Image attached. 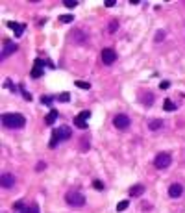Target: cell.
Segmentation results:
<instances>
[{
  "label": "cell",
  "instance_id": "obj_1",
  "mask_svg": "<svg viewBox=\"0 0 185 213\" xmlns=\"http://www.w3.org/2000/svg\"><path fill=\"white\" fill-rule=\"evenodd\" d=\"M2 122H4V126H8V128L13 130V128H22L26 124V119L21 113H4Z\"/></svg>",
  "mask_w": 185,
  "mask_h": 213
},
{
  "label": "cell",
  "instance_id": "obj_2",
  "mask_svg": "<svg viewBox=\"0 0 185 213\" xmlns=\"http://www.w3.org/2000/svg\"><path fill=\"white\" fill-rule=\"evenodd\" d=\"M65 200H67L69 206H74V208H80V206L85 204V196H83L80 191H74V189L65 194Z\"/></svg>",
  "mask_w": 185,
  "mask_h": 213
},
{
  "label": "cell",
  "instance_id": "obj_3",
  "mask_svg": "<svg viewBox=\"0 0 185 213\" xmlns=\"http://www.w3.org/2000/svg\"><path fill=\"white\" fill-rule=\"evenodd\" d=\"M170 161H172V157H170L168 152H159V154L156 156V159H154V165L157 169H167L170 165Z\"/></svg>",
  "mask_w": 185,
  "mask_h": 213
},
{
  "label": "cell",
  "instance_id": "obj_4",
  "mask_svg": "<svg viewBox=\"0 0 185 213\" xmlns=\"http://www.w3.org/2000/svg\"><path fill=\"white\" fill-rule=\"evenodd\" d=\"M113 124H115L119 130H124V128L130 126V117L124 115V113H119V115H115V119H113Z\"/></svg>",
  "mask_w": 185,
  "mask_h": 213
},
{
  "label": "cell",
  "instance_id": "obj_5",
  "mask_svg": "<svg viewBox=\"0 0 185 213\" xmlns=\"http://www.w3.org/2000/svg\"><path fill=\"white\" fill-rule=\"evenodd\" d=\"M100 56H102V61L105 65H111V63H115V59H117V54H115L113 48H104Z\"/></svg>",
  "mask_w": 185,
  "mask_h": 213
},
{
  "label": "cell",
  "instance_id": "obj_6",
  "mask_svg": "<svg viewBox=\"0 0 185 213\" xmlns=\"http://www.w3.org/2000/svg\"><path fill=\"white\" fill-rule=\"evenodd\" d=\"M43 72H44V61L37 58L35 61H33V69H32V78H39V76H43Z\"/></svg>",
  "mask_w": 185,
  "mask_h": 213
},
{
  "label": "cell",
  "instance_id": "obj_7",
  "mask_svg": "<svg viewBox=\"0 0 185 213\" xmlns=\"http://www.w3.org/2000/svg\"><path fill=\"white\" fill-rule=\"evenodd\" d=\"M0 184H2L4 189H11V187L15 185V176L11 174V173H4V174H2V180H0Z\"/></svg>",
  "mask_w": 185,
  "mask_h": 213
},
{
  "label": "cell",
  "instance_id": "obj_8",
  "mask_svg": "<svg viewBox=\"0 0 185 213\" xmlns=\"http://www.w3.org/2000/svg\"><path fill=\"white\" fill-rule=\"evenodd\" d=\"M17 50V45L15 43H11V41H4V48H2V59L8 58L9 54H13Z\"/></svg>",
  "mask_w": 185,
  "mask_h": 213
},
{
  "label": "cell",
  "instance_id": "obj_9",
  "mask_svg": "<svg viewBox=\"0 0 185 213\" xmlns=\"http://www.w3.org/2000/svg\"><path fill=\"white\" fill-rule=\"evenodd\" d=\"M69 39L70 41H74V43H78V45H82V43H85V34L83 32H80V30H72L70 34H69Z\"/></svg>",
  "mask_w": 185,
  "mask_h": 213
},
{
  "label": "cell",
  "instance_id": "obj_10",
  "mask_svg": "<svg viewBox=\"0 0 185 213\" xmlns=\"http://www.w3.org/2000/svg\"><path fill=\"white\" fill-rule=\"evenodd\" d=\"M54 136L58 137L59 141H65V139L70 137V128H69V126H61V128H58V130L54 132Z\"/></svg>",
  "mask_w": 185,
  "mask_h": 213
},
{
  "label": "cell",
  "instance_id": "obj_11",
  "mask_svg": "<svg viewBox=\"0 0 185 213\" xmlns=\"http://www.w3.org/2000/svg\"><path fill=\"white\" fill-rule=\"evenodd\" d=\"M182 193H183V185H182V184H172V185L168 187V194H170L172 198L182 196Z\"/></svg>",
  "mask_w": 185,
  "mask_h": 213
},
{
  "label": "cell",
  "instance_id": "obj_12",
  "mask_svg": "<svg viewBox=\"0 0 185 213\" xmlns=\"http://www.w3.org/2000/svg\"><path fill=\"white\" fill-rule=\"evenodd\" d=\"M8 26L13 30L15 37H21L22 34H24V26H22V24H19V22H13V20H9V22H8Z\"/></svg>",
  "mask_w": 185,
  "mask_h": 213
},
{
  "label": "cell",
  "instance_id": "obj_13",
  "mask_svg": "<svg viewBox=\"0 0 185 213\" xmlns=\"http://www.w3.org/2000/svg\"><path fill=\"white\" fill-rule=\"evenodd\" d=\"M128 191H130V196H141V194L144 193V185H141V184H137V185L130 187Z\"/></svg>",
  "mask_w": 185,
  "mask_h": 213
},
{
  "label": "cell",
  "instance_id": "obj_14",
  "mask_svg": "<svg viewBox=\"0 0 185 213\" xmlns=\"http://www.w3.org/2000/svg\"><path fill=\"white\" fill-rule=\"evenodd\" d=\"M58 117H59V113H58V111H56V109H52V111H50V113H48V115L44 117V122H46V124H48V126H50V124H54V122H56V120H58Z\"/></svg>",
  "mask_w": 185,
  "mask_h": 213
},
{
  "label": "cell",
  "instance_id": "obj_15",
  "mask_svg": "<svg viewBox=\"0 0 185 213\" xmlns=\"http://www.w3.org/2000/svg\"><path fill=\"white\" fill-rule=\"evenodd\" d=\"M141 102H143L144 106H152V104H154V95H152L150 91H146L143 97H141Z\"/></svg>",
  "mask_w": 185,
  "mask_h": 213
},
{
  "label": "cell",
  "instance_id": "obj_16",
  "mask_svg": "<svg viewBox=\"0 0 185 213\" xmlns=\"http://www.w3.org/2000/svg\"><path fill=\"white\" fill-rule=\"evenodd\" d=\"M161 126H163V120H159V119H154V120H150V122H148V128H150L152 132L159 130Z\"/></svg>",
  "mask_w": 185,
  "mask_h": 213
},
{
  "label": "cell",
  "instance_id": "obj_17",
  "mask_svg": "<svg viewBox=\"0 0 185 213\" xmlns=\"http://www.w3.org/2000/svg\"><path fill=\"white\" fill-rule=\"evenodd\" d=\"M74 124H76L78 128H85V126H87V119L82 117V115H78L76 119H74Z\"/></svg>",
  "mask_w": 185,
  "mask_h": 213
},
{
  "label": "cell",
  "instance_id": "obj_18",
  "mask_svg": "<svg viewBox=\"0 0 185 213\" xmlns=\"http://www.w3.org/2000/svg\"><path fill=\"white\" fill-rule=\"evenodd\" d=\"M163 109H165V111H174V109H176V104H174L172 100H165Z\"/></svg>",
  "mask_w": 185,
  "mask_h": 213
},
{
  "label": "cell",
  "instance_id": "obj_19",
  "mask_svg": "<svg viewBox=\"0 0 185 213\" xmlns=\"http://www.w3.org/2000/svg\"><path fill=\"white\" fill-rule=\"evenodd\" d=\"M74 85H76V87H80V89H85V91H87V89H91V83H87V82H82V80H78V82H76Z\"/></svg>",
  "mask_w": 185,
  "mask_h": 213
},
{
  "label": "cell",
  "instance_id": "obj_20",
  "mask_svg": "<svg viewBox=\"0 0 185 213\" xmlns=\"http://www.w3.org/2000/svg\"><path fill=\"white\" fill-rule=\"evenodd\" d=\"M59 20H61L63 24H70V22L74 20V15H61V17H59Z\"/></svg>",
  "mask_w": 185,
  "mask_h": 213
},
{
  "label": "cell",
  "instance_id": "obj_21",
  "mask_svg": "<svg viewBox=\"0 0 185 213\" xmlns=\"http://www.w3.org/2000/svg\"><path fill=\"white\" fill-rule=\"evenodd\" d=\"M128 206H130V202H128V200H121V202L117 204V211H124Z\"/></svg>",
  "mask_w": 185,
  "mask_h": 213
},
{
  "label": "cell",
  "instance_id": "obj_22",
  "mask_svg": "<svg viewBox=\"0 0 185 213\" xmlns=\"http://www.w3.org/2000/svg\"><path fill=\"white\" fill-rule=\"evenodd\" d=\"M58 100H59V102H69V100H70V93L65 91V93H61V95H58Z\"/></svg>",
  "mask_w": 185,
  "mask_h": 213
},
{
  "label": "cell",
  "instance_id": "obj_23",
  "mask_svg": "<svg viewBox=\"0 0 185 213\" xmlns=\"http://www.w3.org/2000/svg\"><path fill=\"white\" fill-rule=\"evenodd\" d=\"M93 187H95L96 191H102V189H104V184L100 182V180H95V182H93Z\"/></svg>",
  "mask_w": 185,
  "mask_h": 213
},
{
  "label": "cell",
  "instance_id": "obj_24",
  "mask_svg": "<svg viewBox=\"0 0 185 213\" xmlns=\"http://www.w3.org/2000/svg\"><path fill=\"white\" fill-rule=\"evenodd\" d=\"M63 4H65V8H76V6H78L76 0H65Z\"/></svg>",
  "mask_w": 185,
  "mask_h": 213
},
{
  "label": "cell",
  "instance_id": "obj_25",
  "mask_svg": "<svg viewBox=\"0 0 185 213\" xmlns=\"http://www.w3.org/2000/svg\"><path fill=\"white\" fill-rule=\"evenodd\" d=\"M58 143H59V139H58L56 136H52V139H50V145H48V146H50V148H56V146H58Z\"/></svg>",
  "mask_w": 185,
  "mask_h": 213
},
{
  "label": "cell",
  "instance_id": "obj_26",
  "mask_svg": "<svg viewBox=\"0 0 185 213\" xmlns=\"http://www.w3.org/2000/svg\"><path fill=\"white\" fill-rule=\"evenodd\" d=\"M117 28H119V22L117 20H111L109 22V32H117Z\"/></svg>",
  "mask_w": 185,
  "mask_h": 213
},
{
  "label": "cell",
  "instance_id": "obj_27",
  "mask_svg": "<svg viewBox=\"0 0 185 213\" xmlns=\"http://www.w3.org/2000/svg\"><path fill=\"white\" fill-rule=\"evenodd\" d=\"M28 210H30V213H39V206H37V204H32Z\"/></svg>",
  "mask_w": 185,
  "mask_h": 213
},
{
  "label": "cell",
  "instance_id": "obj_28",
  "mask_svg": "<svg viewBox=\"0 0 185 213\" xmlns=\"http://www.w3.org/2000/svg\"><path fill=\"white\" fill-rule=\"evenodd\" d=\"M41 100H43V104H46V106H50V104H52V100H54V98H52V97H43Z\"/></svg>",
  "mask_w": 185,
  "mask_h": 213
},
{
  "label": "cell",
  "instance_id": "obj_29",
  "mask_svg": "<svg viewBox=\"0 0 185 213\" xmlns=\"http://www.w3.org/2000/svg\"><path fill=\"white\" fill-rule=\"evenodd\" d=\"M163 37H165V32H157V34H156V41H157V43H161Z\"/></svg>",
  "mask_w": 185,
  "mask_h": 213
},
{
  "label": "cell",
  "instance_id": "obj_30",
  "mask_svg": "<svg viewBox=\"0 0 185 213\" xmlns=\"http://www.w3.org/2000/svg\"><path fill=\"white\" fill-rule=\"evenodd\" d=\"M21 91H22V97L26 98V100H32V95H30V93H28V91H26V89H24V87H22Z\"/></svg>",
  "mask_w": 185,
  "mask_h": 213
},
{
  "label": "cell",
  "instance_id": "obj_31",
  "mask_svg": "<svg viewBox=\"0 0 185 213\" xmlns=\"http://www.w3.org/2000/svg\"><path fill=\"white\" fill-rule=\"evenodd\" d=\"M6 87H9L11 91H17V87L13 85V82H11V80H8V82H6Z\"/></svg>",
  "mask_w": 185,
  "mask_h": 213
},
{
  "label": "cell",
  "instance_id": "obj_32",
  "mask_svg": "<svg viewBox=\"0 0 185 213\" xmlns=\"http://www.w3.org/2000/svg\"><path fill=\"white\" fill-rule=\"evenodd\" d=\"M159 87H161V89H168V87H170V83H168L167 80H163V82L159 83Z\"/></svg>",
  "mask_w": 185,
  "mask_h": 213
},
{
  "label": "cell",
  "instance_id": "obj_33",
  "mask_svg": "<svg viewBox=\"0 0 185 213\" xmlns=\"http://www.w3.org/2000/svg\"><path fill=\"white\" fill-rule=\"evenodd\" d=\"M105 6H107V8H113V6H115V0H105Z\"/></svg>",
  "mask_w": 185,
  "mask_h": 213
},
{
  "label": "cell",
  "instance_id": "obj_34",
  "mask_svg": "<svg viewBox=\"0 0 185 213\" xmlns=\"http://www.w3.org/2000/svg\"><path fill=\"white\" fill-rule=\"evenodd\" d=\"M80 115H82V117H85V119H87V120H89V117H91V111H82V113H80Z\"/></svg>",
  "mask_w": 185,
  "mask_h": 213
},
{
  "label": "cell",
  "instance_id": "obj_35",
  "mask_svg": "<svg viewBox=\"0 0 185 213\" xmlns=\"http://www.w3.org/2000/svg\"><path fill=\"white\" fill-rule=\"evenodd\" d=\"M15 210H24V208H22V202H17V204H15Z\"/></svg>",
  "mask_w": 185,
  "mask_h": 213
}]
</instances>
